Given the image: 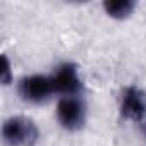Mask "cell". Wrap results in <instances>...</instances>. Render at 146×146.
Returning a JSON list of instances; mask_svg holds the SVG:
<instances>
[{"instance_id": "1", "label": "cell", "mask_w": 146, "mask_h": 146, "mask_svg": "<svg viewBox=\"0 0 146 146\" xmlns=\"http://www.w3.org/2000/svg\"><path fill=\"white\" fill-rule=\"evenodd\" d=\"M40 139L38 125L31 117L12 115L2 125V141L5 146H35Z\"/></svg>"}, {"instance_id": "2", "label": "cell", "mask_w": 146, "mask_h": 146, "mask_svg": "<svg viewBox=\"0 0 146 146\" xmlns=\"http://www.w3.org/2000/svg\"><path fill=\"white\" fill-rule=\"evenodd\" d=\"M86 103L79 96H64L58 98L57 108H55V117L57 122L60 124L62 129L69 132H76L83 129L86 124Z\"/></svg>"}, {"instance_id": "3", "label": "cell", "mask_w": 146, "mask_h": 146, "mask_svg": "<svg viewBox=\"0 0 146 146\" xmlns=\"http://www.w3.org/2000/svg\"><path fill=\"white\" fill-rule=\"evenodd\" d=\"M17 93L21 100L33 103V105H40V103L48 102L55 95V90H53V83L50 76L31 74V76H24L17 83Z\"/></svg>"}, {"instance_id": "4", "label": "cell", "mask_w": 146, "mask_h": 146, "mask_svg": "<svg viewBox=\"0 0 146 146\" xmlns=\"http://www.w3.org/2000/svg\"><path fill=\"white\" fill-rule=\"evenodd\" d=\"M55 95L64 96H79L83 91V79L79 76V67L72 62H64L60 64L53 74H50Z\"/></svg>"}, {"instance_id": "5", "label": "cell", "mask_w": 146, "mask_h": 146, "mask_svg": "<svg viewBox=\"0 0 146 146\" xmlns=\"http://www.w3.org/2000/svg\"><path fill=\"white\" fill-rule=\"evenodd\" d=\"M119 110L122 119L141 124L146 119V93L137 86H125L120 93Z\"/></svg>"}, {"instance_id": "6", "label": "cell", "mask_w": 146, "mask_h": 146, "mask_svg": "<svg viewBox=\"0 0 146 146\" xmlns=\"http://www.w3.org/2000/svg\"><path fill=\"white\" fill-rule=\"evenodd\" d=\"M134 9L136 2H132V0H107V2H103L105 14L115 21H124L131 17Z\"/></svg>"}, {"instance_id": "7", "label": "cell", "mask_w": 146, "mask_h": 146, "mask_svg": "<svg viewBox=\"0 0 146 146\" xmlns=\"http://www.w3.org/2000/svg\"><path fill=\"white\" fill-rule=\"evenodd\" d=\"M14 79V72H12V64L9 60V57L4 53L2 55V65H0V81L4 86H9Z\"/></svg>"}]
</instances>
